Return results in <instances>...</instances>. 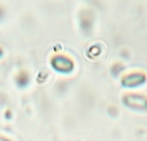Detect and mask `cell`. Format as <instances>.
<instances>
[{
  "mask_svg": "<svg viewBox=\"0 0 147 141\" xmlns=\"http://www.w3.org/2000/svg\"><path fill=\"white\" fill-rule=\"evenodd\" d=\"M123 102L127 108L134 109V110H147V97L145 95L138 93H125L123 96Z\"/></svg>",
  "mask_w": 147,
  "mask_h": 141,
  "instance_id": "6da1fadb",
  "label": "cell"
},
{
  "mask_svg": "<svg viewBox=\"0 0 147 141\" xmlns=\"http://www.w3.org/2000/svg\"><path fill=\"white\" fill-rule=\"evenodd\" d=\"M147 80V77L145 73L142 71H133V73H128L124 74L120 79L123 87H128V88H133V87H140V85L145 84Z\"/></svg>",
  "mask_w": 147,
  "mask_h": 141,
  "instance_id": "7a4b0ae2",
  "label": "cell"
},
{
  "mask_svg": "<svg viewBox=\"0 0 147 141\" xmlns=\"http://www.w3.org/2000/svg\"><path fill=\"white\" fill-rule=\"evenodd\" d=\"M52 66L59 73H70L74 69V62L71 58L63 56V54H57L52 58Z\"/></svg>",
  "mask_w": 147,
  "mask_h": 141,
  "instance_id": "3957f363",
  "label": "cell"
},
{
  "mask_svg": "<svg viewBox=\"0 0 147 141\" xmlns=\"http://www.w3.org/2000/svg\"><path fill=\"white\" fill-rule=\"evenodd\" d=\"M0 141H9V140L5 139V137H0Z\"/></svg>",
  "mask_w": 147,
  "mask_h": 141,
  "instance_id": "277c9868",
  "label": "cell"
}]
</instances>
